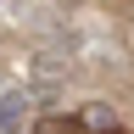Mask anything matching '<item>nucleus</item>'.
<instances>
[{
    "label": "nucleus",
    "instance_id": "obj_2",
    "mask_svg": "<svg viewBox=\"0 0 134 134\" xmlns=\"http://www.w3.org/2000/svg\"><path fill=\"white\" fill-rule=\"evenodd\" d=\"M34 134H84V129H78V123H67V117H50V123H39Z\"/></svg>",
    "mask_w": 134,
    "mask_h": 134
},
{
    "label": "nucleus",
    "instance_id": "obj_1",
    "mask_svg": "<svg viewBox=\"0 0 134 134\" xmlns=\"http://www.w3.org/2000/svg\"><path fill=\"white\" fill-rule=\"evenodd\" d=\"M28 117H34V95L28 90H6V95H0V129H6V134H23Z\"/></svg>",
    "mask_w": 134,
    "mask_h": 134
}]
</instances>
